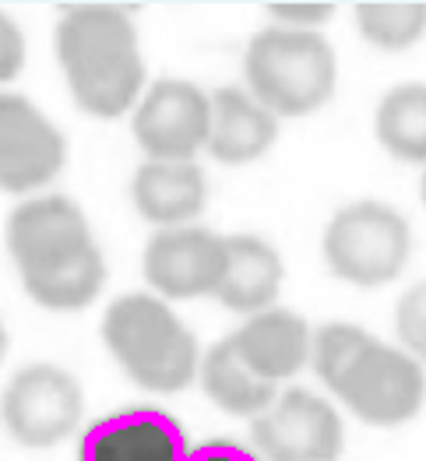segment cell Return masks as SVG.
I'll use <instances>...</instances> for the list:
<instances>
[{
    "mask_svg": "<svg viewBox=\"0 0 426 461\" xmlns=\"http://www.w3.org/2000/svg\"><path fill=\"white\" fill-rule=\"evenodd\" d=\"M57 60L75 103L95 120H116L145 92L134 22L110 4H77L57 22Z\"/></svg>",
    "mask_w": 426,
    "mask_h": 461,
    "instance_id": "2",
    "label": "cell"
},
{
    "mask_svg": "<svg viewBox=\"0 0 426 461\" xmlns=\"http://www.w3.org/2000/svg\"><path fill=\"white\" fill-rule=\"evenodd\" d=\"M141 271L159 300L215 296L226 271V236L201 226L159 230L145 247Z\"/></svg>",
    "mask_w": 426,
    "mask_h": 461,
    "instance_id": "11",
    "label": "cell"
},
{
    "mask_svg": "<svg viewBox=\"0 0 426 461\" xmlns=\"http://www.w3.org/2000/svg\"><path fill=\"white\" fill-rule=\"evenodd\" d=\"M85 412V391L57 363H32L4 387L0 416L7 433L22 447H57L64 444Z\"/></svg>",
    "mask_w": 426,
    "mask_h": 461,
    "instance_id": "7",
    "label": "cell"
},
{
    "mask_svg": "<svg viewBox=\"0 0 426 461\" xmlns=\"http://www.w3.org/2000/svg\"><path fill=\"white\" fill-rule=\"evenodd\" d=\"M197 381L201 391L208 394V402L230 416L240 420H258L271 402L278 398V387L261 381L258 374H250L243 366V359L236 356L230 339L215 342L201 356V366H197Z\"/></svg>",
    "mask_w": 426,
    "mask_h": 461,
    "instance_id": "17",
    "label": "cell"
},
{
    "mask_svg": "<svg viewBox=\"0 0 426 461\" xmlns=\"http://www.w3.org/2000/svg\"><path fill=\"white\" fill-rule=\"evenodd\" d=\"M103 342L120 370L145 391L173 394L194 384L201 348L194 331L149 293H127L103 313Z\"/></svg>",
    "mask_w": 426,
    "mask_h": 461,
    "instance_id": "3",
    "label": "cell"
},
{
    "mask_svg": "<svg viewBox=\"0 0 426 461\" xmlns=\"http://www.w3.org/2000/svg\"><path fill=\"white\" fill-rule=\"evenodd\" d=\"M352 416L370 426H402L426 402V370L398 346L370 342L331 391Z\"/></svg>",
    "mask_w": 426,
    "mask_h": 461,
    "instance_id": "6",
    "label": "cell"
},
{
    "mask_svg": "<svg viewBox=\"0 0 426 461\" xmlns=\"http://www.w3.org/2000/svg\"><path fill=\"white\" fill-rule=\"evenodd\" d=\"M25 68V36L14 18L0 11V85L14 81Z\"/></svg>",
    "mask_w": 426,
    "mask_h": 461,
    "instance_id": "23",
    "label": "cell"
},
{
    "mask_svg": "<svg viewBox=\"0 0 426 461\" xmlns=\"http://www.w3.org/2000/svg\"><path fill=\"white\" fill-rule=\"evenodd\" d=\"M212 116H208V152L215 162L243 166L254 162L275 145L278 120L247 92V88H219L208 95Z\"/></svg>",
    "mask_w": 426,
    "mask_h": 461,
    "instance_id": "15",
    "label": "cell"
},
{
    "mask_svg": "<svg viewBox=\"0 0 426 461\" xmlns=\"http://www.w3.org/2000/svg\"><path fill=\"white\" fill-rule=\"evenodd\" d=\"M131 201L152 226L180 230L204 212L208 184L197 162H145L131 180Z\"/></svg>",
    "mask_w": 426,
    "mask_h": 461,
    "instance_id": "14",
    "label": "cell"
},
{
    "mask_svg": "<svg viewBox=\"0 0 426 461\" xmlns=\"http://www.w3.org/2000/svg\"><path fill=\"white\" fill-rule=\"evenodd\" d=\"M321 250L335 278L356 289H381L409 265L412 232L405 215L391 204L352 201L331 215Z\"/></svg>",
    "mask_w": 426,
    "mask_h": 461,
    "instance_id": "5",
    "label": "cell"
},
{
    "mask_svg": "<svg viewBox=\"0 0 426 461\" xmlns=\"http://www.w3.org/2000/svg\"><path fill=\"white\" fill-rule=\"evenodd\" d=\"M374 342L370 331L356 328V324H324L321 331H313L310 339V366L321 377V384L335 391L349 366L356 363V356Z\"/></svg>",
    "mask_w": 426,
    "mask_h": 461,
    "instance_id": "20",
    "label": "cell"
},
{
    "mask_svg": "<svg viewBox=\"0 0 426 461\" xmlns=\"http://www.w3.org/2000/svg\"><path fill=\"white\" fill-rule=\"evenodd\" d=\"M394 331L402 348L426 370V282H416L405 289L394 310Z\"/></svg>",
    "mask_w": 426,
    "mask_h": 461,
    "instance_id": "21",
    "label": "cell"
},
{
    "mask_svg": "<svg viewBox=\"0 0 426 461\" xmlns=\"http://www.w3.org/2000/svg\"><path fill=\"white\" fill-rule=\"evenodd\" d=\"M282 278H286V268L271 243H265L261 236H247V232L226 236V271L215 289V300L222 307L243 317L275 307Z\"/></svg>",
    "mask_w": 426,
    "mask_h": 461,
    "instance_id": "16",
    "label": "cell"
},
{
    "mask_svg": "<svg viewBox=\"0 0 426 461\" xmlns=\"http://www.w3.org/2000/svg\"><path fill=\"white\" fill-rule=\"evenodd\" d=\"M7 254L25 293L57 313L85 310L106 285V261L88 219L64 194H39L11 212Z\"/></svg>",
    "mask_w": 426,
    "mask_h": 461,
    "instance_id": "1",
    "label": "cell"
},
{
    "mask_svg": "<svg viewBox=\"0 0 426 461\" xmlns=\"http://www.w3.org/2000/svg\"><path fill=\"white\" fill-rule=\"evenodd\" d=\"M184 461H261L250 447L236 444V440H204L197 447H187Z\"/></svg>",
    "mask_w": 426,
    "mask_h": 461,
    "instance_id": "24",
    "label": "cell"
},
{
    "mask_svg": "<svg viewBox=\"0 0 426 461\" xmlns=\"http://www.w3.org/2000/svg\"><path fill=\"white\" fill-rule=\"evenodd\" d=\"M254 455L261 461H339L346 426L335 405L307 387L282 391L254 420Z\"/></svg>",
    "mask_w": 426,
    "mask_h": 461,
    "instance_id": "8",
    "label": "cell"
},
{
    "mask_svg": "<svg viewBox=\"0 0 426 461\" xmlns=\"http://www.w3.org/2000/svg\"><path fill=\"white\" fill-rule=\"evenodd\" d=\"M377 141L402 162H426V85H398L377 103Z\"/></svg>",
    "mask_w": 426,
    "mask_h": 461,
    "instance_id": "18",
    "label": "cell"
},
{
    "mask_svg": "<svg viewBox=\"0 0 426 461\" xmlns=\"http://www.w3.org/2000/svg\"><path fill=\"white\" fill-rule=\"evenodd\" d=\"M68 162L64 134L25 95L0 92V191L32 194Z\"/></svg>",
    "mask_w": 426,
    "mask_h": 461,
    "instance_id": "10",
    "label": "cell"
},
{
    "mask_svg": "<svg viewBox=\"0 0 426 461\" xmlns=\"http://www.w3.org/2000/svg\"><path fill=\"white\" fill-rule=\"evenodd\" d=\"M208 95L184 77H159L134 106V141L149 162H194L208 145Z\"/></svg>",
    "mask_w": 426,
    "mask_h": 461,
    "instance_id": "9",
    "label": "cell"
},
{
    "mask_svg": "<svg viewBox=\"0 0 426 461\" xmlns=\"http://www.w3.org/2000/svg\"><path fill=\"white\" fill-rule=\"evenodd\" d=\"M423 204H426V173H423Z\"/></svg>",
    "mask_w": 426,
    "mask_h": 461,
    "instance_id": "26",
    "label": "cell"
},
{
    "mask_svg": "<svg viewBox=\"0 0 426 461\" xmlns=\"http://www.w3.org/2000/svg\"><path fill=\"white\" fill-rule=\"evenodd\" d=\"M359 36L381 50H409L426 36L423 0H370L356 4Z\"/></svg>",
    "mask_w": 426,
    "mask_h": 461,
    "instance_id": "19",
    "label": "cell"
},
{
    "mask_svg": "<svg viewBox=\"0 0 426 461\" xmlns=\"http://www.w3.org/2000/svg\"><path fill=\"white\" fill-rule=\"evenodd\" d=\"M187 437L159 409H123L85 429L77 461H184Z\"/></svg>",
    "mask_w": 426,
    "mask_h": 461,
    "instance_id": "12",
    "label": "cell"
},
{
    "mask_svg": "<svg viewBox=\"0 0 426 461\" xmlns=\"http://www.w3.org/2000/svg\"><path fill=\"white\" fill-rule=\"evenodd\" d=\"M271 22L278 29H296V32H317L331 14H335V4H271L268 7Z\"/></svg>",
    "mask_w": 426,
    "mask_h": 461,
    "instance_id": "22",
    "label": "cell"
},
{
    "mask_svg": "<svg viewBox=\"0 0 426 461\" xmlns=\"http://www.w3.org/2000/svg\"><path fill=\"white\" fill-rule=\"evenodd\" d=\"M310 339L313 331L307 328V321L286 307L261 310L230 335L243 366L275 387L296 377L310 363Z\"/></svg>",
    "mask_w": 426,
    "mask_h": 461,
    "instance_id": "13",
    "label": "cell"
},
{
    "mask_svg": "<svg viewBox=\"0 0 426 461\" xmlns=\"http://www.w3.org/2000/svg\"><path fill=\"white\" fill-rule=\"evenodd\" d=\"M247 92L278 116H307L321 110L339 85V60L321 32L268 25L243 53Z\"/></svg>",
    "mask_w": 426,
    "mask_h": 461,
    "instance_id": "4",
    "label": "cell"
},
{
    "mask_svg": "<svg viewBox=\"0 0 426 461\" xmlns=\"http://www.w3.org/2000/svg\"><path fill=\"white\" fill-rule=\"evenodd\" d=\"M4 352H7V328H4V321H0V359H4Z\"/></svg>",
    "mask_w": 426,
    "mask_h": 461,
    "instance_id": "25",
    "label": "cell"
}]
</instances>
